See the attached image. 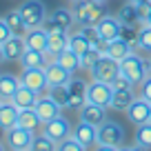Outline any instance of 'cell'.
I'll list each match as a JSON object with an SVG mask.
<instances>
[{
	"label": "cell",
	"instance_id": "cell-1",
	"mask_svg": "<svg viewBox=\"0 0 151 151\" xmlns=\"http://www.w3.org/2000/svg\"><path fill=\"white\" fill-rule=\"evenodd\" d=\"M73 16L78 24H98L107 16V11L98 0H78L73 2Z\"/></svg>",
	"mask_w": 151,
	"mask_h": 151
},
{
	"label": "cell",
	"instance_id": "cell-2",
	"mask_svg": "<svg viewBox=\"0 0 151 151\" xmlns=\"http://www.w3.org/2000/svg\"><path fill=\"white\" fill-rule=\"evenodd\" d=\"M18 9H20V14H22V18H24L27 29L42 27V24L47 22V7H45L42 0H24Z\"/></svg>",
	"mask_w": 151,
	"mask_h": 151
},
{
	"label": "cell",
	"instance_id": "cell-3",
	"mask_svg": "<svg viewBox=\"0 0 151 151\" xmlns=\"http://www.w3.org/2000/svg\"><path fill=\"white\" fill-rule=\"evenodd\" d=\"M89 73H91V80L113 82L116 78H118V73H120V62L113 60V58L107 56V53H102V56H100V60L89 69Z\"/></svg>",
	"mask_w": 151,
	"mask_h": 151
},
{
	"label": "cell",
	"instance_id": "cell-4",
	"mask_svg": "<svg viewBox=\"0 0 151 151\" xmlns=\"http://www.w3.org/2000/svg\"><path fill=\"white\" fill-rule=\"evenodd\" d=\"M120 73L131 78L136 85H142V80L149 76V69H147V62L133 51V53H129L124 60H120Z\"/></svg>",
	"mask_w": 151,
	"mask_h": 151
},
{
	"label": "cell",
	"instance_id": "cell-5",
	"mask_svg": "<svg viewBox=\"0 0 151 151\" xmlns=\"http://www.w3.org/2000/svg\"><path fill=\"white\" fill-rule=\"evenodd\" d=\"M124 142V129L116 120H104L98 127V145H109V147H122Z\"/></svg>",
	"mask_w": 151,
	"mask_h": 151
},
{
	"label": "cell",
	"instance_id": "cell-6",
	"mask_svg": "<svg viewBox=\"0 0 151 151\" xmlns=\"http://www.w3.org/2000/svg\"><path fill=\"white\" fill-rule=\"evenodd\" d=\"M111 98H113V85L111 82H102V80H91L89 89H87V102L100 104V107H111Z\"/></svg>",
	"mask_w": 151,
	"mask_h": 151
},
{
	"label": "cell",
	"instance_id": "cell-7",
	"mask_svg": "<svg viewBox=\"0 0 151 151\" xmlns=\"http://www.w3.org/2000/svg\"><path fill=\"white\" fill-rule=\"evenodd\" d=\"M20 82L29 89H33L36 93L45 96L49 91V82H47V73L42 67H33V69H22L20 73Z\"/></svg>",
	"mask_w": 151,
	"mask_h": 151
},
{
	"label": "cell",
	"instance_id": "cell-8",
	"mask_svg": "<svg viewBox=\"0 0 151 151\" xmlns=\"http://www.w3.org/2000/svg\"><path fill=\"white\" fill-rule=\"evenodd\" d=\"M45 27H47V31H49L47 53H49L51 58H56L58 53L62 51V49L69 47V36H71V33L67 31V29H60V27H56V24H49V22H45Z\"/></svg>",
	"mask_w": 151,
	"mask_h": 151
},
{
	"label": "cell",
	"instance_id": "cell-9",
	"mask_svg": "<svg viewBox=\"0 0 151 151\" xmlns=\"http://www.w3.org/2000/svg\"><path fill=\"white\" fill-rule=\"evenodd\" d=\"M87 89H89V82L87 80H82V78H71L69 80V104H67V109L80 111L87 104Z\"/></svg>",
	"mask_w": 151,
	"mask_h": 151
},
{
	"label": "cell",
	"instance_id": "cell-10",
	"mask_svg": "<svg viewBox=\"0 0 151 151\" xmlns=\"http://www.w3.org/2000/svg\"><path fill=\"white\" fill-rule=\"evenodd\" d=\"M42 133H47L53 142H62L65 138H69L71 133H73V129H71L69 120L60 113L58 118H53V120H49V122L42 124Z\"/></svg>",
	"mask_w": 151,
	"mask_h": 151
},
{
	"label": "cell",
	"instance_id": "cell-11",
	"mask_svg": "<svg viewBox=\"0 0 151 151\" xmlns=\"http://www.w3.org/2000/svg\"><path fill=\"white\" fill-rule=\"evenodd\" d=\"M127 118L129 122H133L138 127V124H145V122H151V102L147 98H136L131 104H129L127 109Z\"/></svg>",
	"mask_w": 151,
	"mask_h": 151
},
{
	"label": "cell",
	"instance_id": "cell-12",
	"mask_svg": "<svg viewBox=\"0 0 151 151\" xmlns=\"http://www.w3.org/2000/svg\"><path fill=\"white\" fill-rule=\"evenodd\" d=\"M33 136L36 133L29 131V129H22L16 124L14 129H9V131H5V145L9 147V149H29L33 142Z\"/></svg>",
	"mask_w": 151,
	"mask_h": 151
},
{
	"label": "cell",
	"instance_id": "cell-13",
	"mask_svg": "<svg viewBox=\"0 0 151 151\" xmlns=\"http://www.w3.org/2000/svg\"><path fill=\"white\" fill-rule=\"evenodd\" d=\"M33 109H36V113L40 116L42 124H45V122H49V120H53V118H58V116H60V111H62V107H60V104H58L49 93L40 96Z\"/></svg>",
	"mask_w": 151,
	"mask_h": 151
},
{
	"label": "cell",
	"instance_id": "cell-14",
	"mask_svg": "<svg viewBox=\"0 0 151 151\" xmlns=\"http://www.w3.org/2000/svg\"><path fill=\"white\" fill-rule=\"evenodd\" d=\"M71 136H73L78 142H82L87 149H91L93 145H98V127L91 124V122H85V120H80V122L73 127V133H71Z\"/></svg>",
	"mask_w": 151,
	"mask_h": 151
},
{
	"label": "cell",
	"instance_id": "cell-15",
	"mask_svg": "<svg viewBox=\"0 0 151 151\" xmlns=\"http://www.w3.org/2000/svg\"><path fill=\"white\" fill-rule=\"evenodd\" d=\"M24 42L27 49H36V51H47V42H49V31L47 27H33L24 33Z\"/></svg>",
	"mask_w": 151,
	"mask_h": 151
},
{
	"label": "cell",
	"instance_id": "cell-16",
	"mask_svg": "<svg viewBox=\"0 0 151 151\" xmlns=\"http://www.w3.org/2000/svg\"><path fill=\"white\" fill-rule=\"evenodd\" d=\"M51 60H56V58H51L47 51H36V49H24L22 58H20V65H22V69H33V67H47Z\"/></svg>",
	"mask_w": 151,
	"mask_h": 151
},
{
	"label": "cell",
	"instance_id": "cell-17",
	"mask_svg": "<svg viewBox=\"0 0 151 151\" xmlns=\"http://www.w3.org/2000/svg\"><path fill=\"white\" fill-rule=\"evenodd\" d=\"M120 29H122V22L118 20V16H109L107 14L98 22V31H100V36H102V40H107V42L120 38Z\"/></svg>",
	"mask_w": 151,
	"mask_h": 151
},
{
	"label": "cell",
	"instance_id": "cell-18",
	"mask_svg": "<svg viewBox=\"0 0 151 151\" xmlns=\"http://www.w3.org/2000/svg\"><path fill=\"white\" fill-rule=\"evenodd\" d=\"M45 73H47V82H49V87L69 85V80L73 78V73H69V71H67L65 67H60L56 60H51L47 67H45Z\"/></svg>",
	"mask_w": 151,
	"mask_h": 151
},
{
	"label": "cell",
	"instance_id": "cell-19",
	"mask_svg": "<svg viewBox=\"0 0 151 151\" xmlns=\"http://www.w3.org/2000/svg\"><path fill=\"white\" fill-rule=\"evenodd\" d=\"M24 49H27V42H24V36H11L9 40L2 42V51H5L7 62H16L22 58Z\"/></svg>",
	"mask_w": 151,
	"mask_h": 151
},
{
	"label": "cell",
	"instance_id": "cell-20",
	"mask_svg": "<svg viewBox=\"0 0 151 151\" xmlns=\"http://www.w3.org/2000/svg\"><path fill=\"white\" fill-rule=\"evenodd\" d=\"M78 113H80V120L91 122V124H96V127H100V124L107 120V107H100V104H93V102H87Z\"/></svg>",
	"mask_w": 151,
	"mask_h": 151
},
{
	"label": "cell",
	"instance_id": "cell-21",
	"mask_svg": "<svg viewBox=\"0 0 151 151\" xmlns=\"http://www.w3.org/2000/svg\"><path fill=\"white\" fill-rule=\"evenodd\" d=\"M18 113H20V109L16 107L11 100H5L2 107H0V129H2V131L14 129L16 124H18Z\"/></svg>",
	"mask_w": 151,
	"mask_h": 151
},
{
	"label": "cell",
	"instance_id": "cell-22",
	"mask_svg": "<svg viewBox=\"0 0 151 151\" xmlns=\"http://www.w3.org/2000/svg\"><path fill=\"white\" fill-rule=\"evenodd\" d=\"M20 76H14V73H0V100H11L14 93L20 89Z\"/></svg>",
	"mask_w": 151,
	"mask_h": 151
},
{
	"label": "cell",
	"instance_id": "cell-23",
	"mask_svg": "<svg viewBox=\"0 0 151 151\" xmlns=\"http://www.w3.org/2000/svg\"><path fill=\"white\" fill-rule=\"evenodd\" d=\"M136 100L133 93V87H120V89H113V98H111V109L116 111H127L129 104Z\"/></svg>",
	"mask_w": 151,
	"mask_h": 151
},
{
	"label": "cell",
	"instance_id": "cell-24",
	"mask_svg": "<svg viewBox=\"0 0 151 151\" xmlns=\"http://www.w3.org/2000/svg\"><path fill=\"white\" fill-rule=\"evenodd\" d=\"M18 127L38 133V129L42 127V120H40V116L36 113L33 107H27V109H20V113H18Z\"/></svg>",
	"mask_w": 151,
	"mask_h": 151
},
{
	"label": "cell",
	"instance_id": "cell-25",
	"mask_svg": "<svg viewBox=\"0 0 151 151\" xmlns=\"http://www.w3.org/2000/svg\"><path fill=\"white\" fill-rule=\"evenodd\" d=\"M38 98H40V93H36L33 89H29V87L20 85V89L14 93V98H11V102L16 104L18 109H27V107H36Z\"/></svg>",
	"mask_w": 151,
	"mask_h": 151
},
{
	"label": "cell",
	"instance_id": "cell-26",
	"mask_svg": "<svg viewBox=\"0 0 151 151\" xmlns=\"http://www.w3.org/2000/svg\"><path fill=\"white\" fill-rule=\"evenodd\" d=\"M49 24H56V27L60 29H67L69 31V27L76 22V16H73V9H65V7H58V9L51 11V16L47 18Z\"/></svg>",
	"mask_w": 151,
	"mask_h": 151
},
{
	"label": "cell",
	"instance_id": "cell-27",
	"mask_svg": "<svg viewBox=\"0 0 151 151\" xmlns=\"http://www.w3.org/2000/svg\"><path fill=\"white\" fill-rule=\"evenodd\" d=\"M56 62H58L60 67H65L69 73H76V71L80 69V56H78V53H76L71 47L62 49V51L56 56Z\"/></svg>",
	"mask_w": 151,
	"mask_h": 151
},
{
	"label": "cell",
	"instance_id": "cell-28",
	"mask_svg": "<svg viewBox=\"0 0 151 151\" xmlns=\"http://www.w3.org/2000/svg\"><path fill=\"white\" fill-rule=\"evenodd\" d=\"M104 53H107V56H111L113 60L120 62V60H124L129 53H133V47H131L129 42H124L122 38H116V40H111V42L107 45V51H104Z\"/></svg>",
	"mask_w": 151,
	"mask_h": 151
},
{
	"label": "cell",
	"instance_id": "cell-29",
	"mask_svg": "<svg viewBox=\"0 0 151 151\" xmlns=\"http://www.w3.org/2000/svg\"><path fill=\"white\" fill-rule=\"evenodd\" d=\"M118 20L122 24H131V27H142V20H140V16H138V9H136V5L133 2H127V5H122L120 7V11H118Z\"/></svg>",
	"mask_w": 151,
	"mask_h": 151
},
{
	"label": "cell",
	"instance_id": "cell-30",
	"mask_svg": "<svg viewBox=\"0 0 151 151\" xmlns=\"http://www.w3.org/2000/svg\"><path fill=\"white\" fill-rule=\"evenodd\" d=\"M5 20H7V24H9V29H11V33H14V36H24V33L29 31L27 24H24L22 14H20V9H11V11H7Z\"/></svg>",
	"mask_w": 151,
	"mask_h": 151
},
{
	"label": "cell",
	"instance_id": "cell-31",
	"mask_svg": "<svg viewBox=\"0 0 151 151\" xmlns=\"http://www.w3.org/2000/svg\"><path fill=\"white\" fill-rule=\"evenodd\" d=\"M29 151H58V142H53L47 133H36Z\"/></svg>",
	"mask_w": 151,
	"mask_h": 151
},
{
	"label": "cell",
	"instance_id": "cell-32",
	"mask_svg": "<svg viewBox=\"0 0 151 151\" xmlns=\"http://www.w3.org/2000/svg\"><path fill=\"white\" fill-rule=\"evenodd\" d=\"M102 53H104V51H102L100 47H93V45H91V47L87 49V53H82V56H80V69H91V67L100 60V56H102Z\"/></svg>",
	"mask_w": 151,
	"mask_h": 151
},
{
	"label": "cell",
	"instance_id": "cell-33",
	"mask_svg": "<svg viewBox=\"0 0 151 151\" xmlns=\"http://www.w3.org/2000/svg\"><path fill=\"white\" fill-rule=\"evenodd\" d=\"M49 96H51L53 100H56L58 104H60L62 109H67V104H69V85H58V87H49L47 91Z\"/></svg>",
	"mask_w": 151,
	"mask_h": 151
},
{
	"label": "cell",
	"instance_id": "cell-34",
	"mask_svg": "<svg viewBox=\"0 0 151 151\" xmlns=\"http://www.w3.org/2000/svg\"><path fill=\"white\" fill-rule=\"evenodd\" d=\"M69 47L73 49L78 56H82V53H87V49L91 47V42L82 36L80 31H76V33H71V36H69Z\"/></svg>",
	"mask_w": 151,
	"mask_h": 151
},
{
	"label": "cell",
	"instance_id": "cell-35",
	"mask_svg": "<svg viewBox=\"0 0 151 151\" xmlns=\"http://www.w3.org/2000/svg\"><path fill=\"white\" fill-rule=\"evenodd\" d=\"M136 145L145 147V149H151V122L138 124V129H136Z\"/></svg>",
	"mask_w": 151,
	"mask_h": 151
},
{
	"label": "cell",
	"instance_id": "cell-36",
	"mask_svg": "<svg viewBox=\"0 0 151 151\" xmlns=\"http://www.w3.org/2000/svg\"><path fill=\"white\" fill-rule=\"evenodd\" d=\"M136 49H140V51H147L151 53V24H142L140 27V33H138V45Z\"/></svg>",
	"mask_w": 151,
	"mask_h": 151
},
{
	"label": "cell",
	"instance_id": "cell-37",
	"mask_svg": "<svg viewBox=\"0 0 151 151\" xmlns=\"http://www.w3.org/2000/svg\"><path fill=\"white\" fill-rule=\"evenodd\" d=\"M138 33H140V27H131V24H122V29H120V38L131 47L138 45Z\"/></svg>",
	"mask_w": 151,
	"mask_h": 151
},
{
	"label": "cell",
	"instance_id": "cell-38",
	"mask_svg": "<svg viewBox=\"0 0 151 151\" xmlns=\"http://www.w3.org/2000/svg\"><path fill=\"white\" fill-rule=\"evenodd\" d=\"M58 151H87V147L82 142H78L73 136H69L62 142H58Z\"/></svg>",
	"mask_w": 151,
	"mask_h": 151
},
{
	"label": "cell",
	"instance_id": "cell-39",
	"mask_svg": "<svg viewBox=\"0 0 151 151\" xmlns=\"http://www.w3.org/2000/svg\"><path fill=\"white\" fill-rule=\"evenodd\" d=\"M133 5H136V9H138L140 20L145 22L147 16H149V11H151V0H138V2H133Z\"/></svg>",
	"mask_w": 151,
	"mask_h": 151
},
{
	"label": "cell",
	"instance_id": "cell-40",
	"mask_svg": "<svg viewBox=\"0 0 151 151\" xmlns=\"http://www.w3.org/2000/svg\"><path fill=\"white\" fill-rule=\"evenodd\" d=\"M111 85H113V89H120V87H133L136 82H133L131 78H127L124 73H118V78H116Z\"/></svg>",
	"mask_w": 151,
	"mask_h": 151
},
{
	"label": "cell",
	"instance_id": "cell-41",
	"mask_svg": "<svg viewBox=\"0 0 151 151\" xmlns=\"http://www.w3.org/2000/svg\"><path fill=\"white\" fill-rule=\"evenodd\" d=\"M11 36H14V33H11V29H9V24H7V20H5V18H0V45L5 42V40H9Z\"/></svg>",
	"mask_w": 151,
	"mask_h": 151
},
{
	"label": "cell",
	"instance_id": "cell-42",
	"mask_svg": "<svg viewBox=\"0 0 151 151\" xmlns=\"http://www.w3.org/2000/svg\"><path fill=\"white\" fill-rule=\"evenodd\" d=\"M140 93H142V98H147L151 102V76H147L145 80H142V85H140Z\"/></svg>",
	"mask_w": 151,
	"mask_h": 151
},
{
	"label": "cell",
	"instance_id": "cell-43",
	"mask_svg": "<svg viewBox=\"0 0 151 151\" xmlns=\"http://www.w3.org/2000/svg\"><path fill=\"white\" fill-rule=\"evenodd\" d=\"M118 151H149V149H145L140 145H133V147H118Z\"/></svg>",
	"mask_w": 151,
	"mask_h": 151
},
{
	"label": "cell",
	"instance_id": "cell-44",
	"mask_svg": "<svg viewBox=\"0 0 151 151\" xmlns=\"http://www.w3.org/2000/svg\"><path fill=\"white\" fill-rule=\"evenodd\" d=\"M96 151H118V147H109V145H98Z\"/></svg>",
	"mask_w": 151,
	"mask_h": 151
},
{
	"label": "cell",
	"instance_id": "cell-45",
	"mask_svg": "<svg viewBox=\"0 0 151 151\" xmlns=\"http://www.w3.org/2000/svg\"><path fill=\"white\" fill-rule=\"evenodd\" d=\"M2 62H7V58H5V51H2V45H0V65Z\"/></svg>",
	"mask_w": 151,
	"mask_h": 151
},
{
	"label": "cell",
	"instance_id": "cell-46",
	"mask_svg": "<svg viewBox=\"0 0 151 151\" xmlns=\"http://www.w3.org/2000/svg\"><path fill=\"white\" fill-rule=\"evenodd\" d=\"M147 69H149V76H151V56H149V60H147Z\"/></svg>",
	"mask_w": 151,
	"mask_h": 151
},
{
	"label": "cell",
	"instance_id": "cell-47",
	"mask_svg": "<svg viewBox=\"0 0 151 151\" xmlns=\"http://www.w3.org/2000/svg\"><path fill=\"white\" fill-rule=\"evenodd\" d=\"M0 151H7V145H5V142H0Z\"/></svg>",
	"mask_w": 151,
	"mask_h": 151
},
{
	"label": "cell",
	"instance_id": "cell-48",
	"mask_svg": "<svg viewBox=\"0 0 151 151\" xmlns=\"http://www.w3.org/2000/svg\"><path fill=\"white\" fill-rule=\"evenodd\" d=\"M147 24H151V11H149V16H147V20H145Z\"/></svg>",
	"mask_w": 151,
	"mask_h": 151
},
{
	"label": "cell",
	"instance_id": "cell-49",
	"mask_svg": "<svg viewBox=\"0 0 151 151\" xmlns=\"http://www.w3.org/2000/svg\"><path fill=\"white\" fill-rule=\"evenodd\" d=\"M9 151H29V149H9Z\"/></svg>",
	"mask_w": 151,
	"mask_h": 151
},
{
	"label": "cell",
	"instance_id": "cell-50",
	"mask_svg": "<svg viewBox=\"0 0 151 151\" xmlns=\"http://www.w3.org/2000/svg\"><path fill=\"white\" fill-rule=\"evenodd\" d=\"M98 2H102V5H104V2H107V0H98Z\"/></svg>",
	"mask_w": 151,
	"mask_h": 151
},
{
	"label": "cell",
	"instance_id": "cell-51",
	"mask_svg": "<svg viewBox=\"0 0 151 151\" xmlns=\"http://www.w3.org/2000/svg\"><path fill=\"white\" fill-rule=\"evenodd\" d=\"M69 2H78V0H69Z\"/></svg>",
	"mask_w": 151,
	"mask_h": 151
},
{
	"label": "cell",
	"instance_id": "cell-52",
	"mask_svg": "<svg viewBox=\"0 0 151 151\" xmlns=\"http://www.w3.org/2000/svg\"><path fill=\"white\" fill-rule=\"evenodd\" d=\"M129 2H138V0H129Z\"/></svg>",
	"mask_w": 151,
	"mask_h": 151
},
{
	"label": "cell",
	"instance_id": "cell-53",
	"mask_svg": "<svg viewBox=\"0 0 151 151\" xmlns=\"http://www.w3.org/2000/svg\"><path fill=\"white\" fill-rule=\"evenodd\" d=\"M0 107H2V100H0Z\"/></svg>",
	"mask_w": 151,
	"mask_h": 151
}]
</instances>
